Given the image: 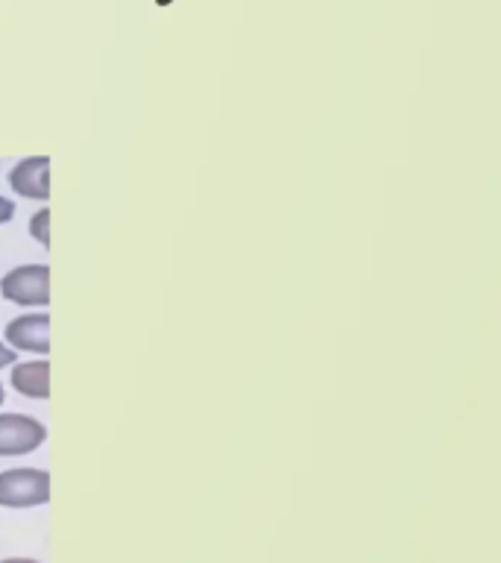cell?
Returning a JSON list of instances; mask_svg holds the SVG:
<instances>
[{
  "label": "cell",
  "instance_id": "obj_1",
  "mask_svg": "<svg viewBox=\"0 0 501 563\" xmlns=\"http://www.w3.org/2000/svg\"><path fill=\"white\" fill-rule=\"evenodd\" d=\"M51 501V473L35 466H15L0 473V508L26 510Z\"/></svg>",
  "mask_w": 501,
  "mask_h": 563
},
{
  "label": "cell",
  "instance_id": "obj_4",
  "mask_svg": "<svg viewBox=\"0 0 501 563\" xmlns=\"http://www.w3.org/2000/svg\"><path fill=\"white\" fill-rule=\"evenodd\" d=\"M3 338H7V346H12V350L35 352V355L47 358V352H51V314L47 311H30V314L15 317L3 329Z\"/></svg>",
  "mask_w": 501,
  "mask_h": 563
},
{
  "label": "cell",
  "instance_id": "obj_6",
  "mask_svg": "<svg viewBox=\"0 0 501 563\" xmlns=\"http://www.w3.org/2000/svg\"><path fill=\"white\" fill-rule=\"evenodd\" d=\"M9 385L26 399H47L51 396V364L47 358L38 361H21L12 364L9 373Z\"/></svg>",
  "mask_w": 501,
  "mask_h": 563
},
{
  "label": "cell",
  "instance_id": "obj_3",
  "mask_svg": "<svg viewBox=\"0 0 501 563\" xmlns=\"http://www.w3.org/2000/svg\"><path fill=\"white\" fill-rule=\"evenodd\" d=\"M47 440L44 422L26 413H0V457L30 455Z\"/></svg>",
  "mask_w": 501,
  "mask_h": 563
},
{
  "label": "cell",
  "instance_id": "obj_8",
  "mask_svg": "<svg viewBox=\"0 0 501 563\" xmlns=\"http://www.w3.org/2000/svg\"><path fill=\"white\" fill-rule=\"evenodd\" d=\"M15 361H18V352L12 350V346H7V343L0 341V369L12 367Z\"/></svg>",
  "mask_w": 501,
  "mask_h": 563
},
{
  "label": "cell",
  "instance_id": "obj_2",
  "mask_svg": "<svg viewBox=\"0 0 501 563\" xmlns=\"http://www.w3.org/2000/svg\"><path fill=\"white\" fill-rule=\"evenodd\" d=\"M0 294L15 306H51V267L47 264H21L0 279Z\"/></svg>",
  "mask_w": 501,
  "mask_h": 563
},
{
  "label": "cell",
  "instance_id": "obj_11",
  "mask_svg": "<svg viewBox=\"0 0 501 563\" xmlns=\"http://www.w3.org/2000/svg\"><path fill=\"white\" fill-rule=\"evenodd\" d=\"M3 399H7V390H3V385H0V405H3Z\"/></svg>",
  "mask_w": 501,
  "mask_h": 563
},
{
  "label": "cell",
  "instance_id": "obj_7",
  "mask_svg": "<svg viewBox=\"0 0 501 563\" xmlns=\"http://www.w3.org/2000/svg\"><path fill=\"white\" fill-rule=\"evenodd\" d=\"M30 235H33L44 250L51 246V209L35 211L33 218H30Z\"/></svg>",
  "mask_w": 501,
  "mask_h": 563
},
{
  "label": "cell",
  "instance_id": "obj_5",
  "mask_svg": "<svg viewBox=\"0 0 501 563\" xmlns=\"http://www.w3.org/2000/svg\"><path fill=\"white\" fill-rule=\"evenodd\" d=\"M9 188L26 200H47L51 197V158L30 156L21 158L9 170Z\"/></svg>",
  "mask_w": 501,
  "mask_h": 563
},
{
  "label": "cell",
  "instance_id": "obj_9",
  "mask_svg": "<svg viewBox=\"0 0 501 563\" xmlns=\"http://www.w3.org/2000/svg\"><path fill=\"white\" fill-rule=\"evenodd\" d=\"M12 218H15V202L7 200V197H0V227L9 223Z\"/></svg>",
  "mask_w": 501,
  "mask_h": 563
},
{
  "label": "cell",
  "instance_id": "obj_10",
  "mask_svg": "<svg viewBox=\"0 0 501 563\" xmlns=\"http://www.w3.org/2000/svg\"><path fill=\"white\" fill-rule=\"evenodd\" d=\"M0 563H42V561H33V558H7V561Z\"/></svg>",
  "mask_w": 501,
  "mask_h": 563
}]
</instances>
